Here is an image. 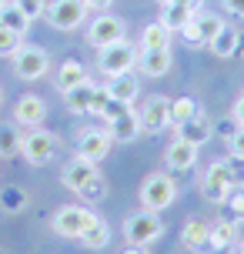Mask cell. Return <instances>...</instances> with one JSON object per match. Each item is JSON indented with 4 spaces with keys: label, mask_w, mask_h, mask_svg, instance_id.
Returning <instances> with one entry per match:
<instances>
[{
    "label": "cell",
    "mask_w": 244,
    "mask_h": 254,
    "mask_svg": "<svg viewBox=\"0 0 244 254\" xmlns=\"http://www.w3.org/2000/svg\"><path fill=\"white\" fill-rule=\"evenodd\" d=\"M107 101H111L107 87H104V84H90V80L64 90V104L74 111V114H101Z\"/></svg>",
    "instance_id": "cell-1"
},
{
    "label": "cell",
    "mask_w": 244,
    "mask_h": 254,
    "mask_svg": "<svg viewBox=\"0 0 244 254\" xmlns=\"http://www.w3.org/2000/svg\"><path fill=\"white\" fill-rule=\"evenodd\" d=\"M20 154H24L27 164H34V167L51 164L54 154H57V137L51 130H44V127H30L20 137Z\"/></svg>",
    "instance_id": "cell-2"
},
{
    "label": "cell",
    "mask_w": 244,
    "mask_h": 254,
    "mask_svg": "<svg viewBox=\"0 0 244 254\" xmlns=\"http://www.w3.org/2000/svg\"><path fill=\"white\" fill-rule=\"evenodd\" d=\"M44 17L54 30H77L87 20V3L84 0H47Z\"/></svg>",
    "instance_id": "cell-3"
},
{
    "label": "cell",
    "mask_w": 244,
    "mask_h": 254,
    "mask_svg": "<svg viewBox=\"0 0 244 254\" xmlns=\"http://www.w3.org/2000/svg\"><path fill=\"white\" fill-rule=\"evenodd\" d=\"M161 234H164V221H161L154 211H137V214H130L127 221H124V238H127V244L147 248V244H154Z\"/></svg>",
    "instance_id": "cell-4"
},
{
    "label": "cell",
    "mask_w": 244,
    "mask_h": 254,
    "mask_svg": "<svg viewBox=\"0 0 244 254\" xmlns=\"http://www.w3.org/2000/svg\"><path fill=\"white\" fill-rule=\"evenodd\" d=\"M178 197V184L167 178V174H151V178L141 184V207L144 211H154L161 214L164 207H171Z\"/></svg>",
    "instance_id": "cell-5"
},
{
    "label": "cell",
    "mask_w": 244,
    "mask_h": 254,
    "mask_svg": "<svg viewBox=\"0 0 244 254\" xmlns=\"http://www.w3.org/2000/svg\"><path fill=\"white\" fill-rule=\"evenodd\" d=\"M47 70H51V57H47L44 47H37V44H20L13 51V74L20 77V80H40Z\"/></svg>",
    "instance_id": "cell-6"
},
{
    "label": "cell",
    "mask_w": 244,
    "mask_h": 254,
    "mask_svg": "<svg viewBox=\"0 0 244 254\" xmlns=\"http://www.w3.org/2000/svg\"><path fill=\"white\" fill-rule=\"evenodd\" d=\"M97 221V214L90 211V207H80V204H67V207H61L57 214H54L51 228L61 234V238H80L84 231L90 228Z\"/></svg>",
    "instance_id": "cell-7"
},
{
    "label": "cell",
    "mask_w": 244,
    "mask_h": 254,
    "mask_svg": "<svg viewBox=\"0 0 244 254\" xmlns=\"http://www.w3.org/2000/svg\"><path fill=\"white\" fill-rule=\"evenodd\" d=\"M134 64H137V47L127 44V40H117V44H111V47H101V54H97V67H101L107 77L124 74V70L134 67Z\"/></svg>",
    "instance_id": "cell-8"
},
{
    "label": "cell",
    "mask_w": 244,
    "mask_h": 254,
    "mask_svg": "<svg viewBox=\"0 0 244 254\" xmlns=\"http://www.w3.org/2000/svg\"><path fill=\"white\" fill-rule=\"evenodd\" d=\"M124 34H127L124 20L104 10L101 17H94V20H90V27H87V44L101 51V47H111V44H117V40H124Z\"/></svg>",
    "instance_id": "cell-9"
},
{
    "label": "cell",
    "mask_w": 244,
    "mask_h": 254,
    "mask_svg": "<svg viewBox=\"0 0 244 254\" xmlns=\"http://www.w3.org/2000/svg\"><path fill=\"white\" fill-rule=\"evenodd\" d=\"M141 121V134H161L171 127V101L167 97H147L137 111Z\"/></svg>",
    "instance_id": "cell-10"
},
{
    "label": "cell",
    "mask_w": 244,
    "mask_h": 254,
    "mask_svg": "<svg viewBox=\"0 0 244 254\" xmlns=\"http://www.w3.org/2000/svg\"><path fill=\"white\" fill-rule=\"evenodd\" d=\"M231 178H228V167H224V161H214V164L207 167L204 181H201V194H204L211 204H228V197H231Z\"/></svg>",
    "instance_id": "cell-11"
},
{
    "label": "cell",
    "mask_w": 244,
    "mask_h": 254,
    "mask_svg": "<svg viewBox=\"0 0 244 254\" xmlns=\"http://www.w3.org/2000/svg\"><path fill=\"white\" fill-rule=\"evenodd\" d=\"M111 134H107V127L104 130H80V137H77V157L80 161H90V164H97V161H104L107 154H111Z\"/></svg>",
    "instance_id": "cell-12"
},
{
    "label": "cell",
    "mask_w": 244,
    "mask_h": 254,
    "mask_svg": "<svg viewBox=\"0 0 244 254\" xmlns=\"http://www.w3.org/2000/svg\"><path fill=\"white\" fill-rule=\"evenodd\" d=\"M44 117H47V104H44V97H37V94H24L20 101H17V107H13V124L20 127H40L44 124Z\"/></svg>",
    "instance_id": "cell-13"
},
{
    "label": "cell",
    "mask_w": 244,
    "mask_h": 254,
    "mask_svg": "<svg viewBox=\"0 0 244 254\" xmlns=\"http://www.w3.org/2000/svg\"><path fill=\"white\" fill-rule=\"evenodd\" d=\"M161 24L171 30V34H181L184 27L194 20V13H197V0H174V3H167L161 7Z\"/></svg>",
    "instance_id": "cell-14"
},
{
    "label": "cell",
    "mask_w": 244,
    "mask_h": 254,
    "mask_svg": "<svg viewBox=\"0 0 244 254\" xmlns=\"http://www.w3.org/2000/svg\"><path fill=\"white\" fill-rule=\"evenodd\" d=\"M107 94L114 97V101H137V94H141V80H137V74L134 70H124V74H114V77H107Z\"/></svg>",
    "instance_id": "cell-15"
},
{
    "label": "cell",
    "mask_w": 244,
    "mask_h": 254,
    "mask_svg": "<svg viewBox=\"0 0 244 254\" xmlns=\"http://www.w3.org/2000/svg\"><path fill=\"white\" fill-rule=\"evenodd\" d=\"M174 127H178V137L187 140V144H194V147H201V144H207V140L214 137V124H211L204 114H194L191 121L174 124Z\"/></svg>",
    "instance_id": "cell-16"
},
{
    "label": "cell",
    "mask_w": 244,
    "mask_h": 254,
    "mask_svg": "<svg viewBox=\"0 0 244 254\" xmlns=\"http://www.w3.org/2000/svg\"><path fill=\"white\" fill-rule=\"evenodd\" d=\"M94 174H97V167L90 164V161L74 157V161H67V164L61 167V184H64L67 190H80L90 178H94Z\"/></svg>",
    "instance_id": "cell-17"
},
{
    "label": "cell",
    "mask_w": 244,
    "mask_h": 254,
    "mask_svg": "<svg viewBox=\"0 0 244 254\" xmlns=\"http://www.w3.org/2000/svg\"><path fill=\"white\" fill-rule=\"evenodd\" d=\"M238 241V224L234 221H214L207 224V254H221Z\"/></svg>",
    "instance_id": "cell-18"
},
{
    "label": "cell",
    "mask_w": 244,
    "mask_h": 254,
    "mask_svg": "<svg viewBox=\"0 0 244 254\" xmlns=\"http://www.w3.org/2000/svg\"><path fill=\"white\" fill-rule=\"evenodd\" d=\"M164 164L171 167V171H191L194 164H197V147L194 144H187V140H171V147L164 151Z\"/></svg>",
    "instance_id": "cell-19"
},
{
    "label": "cell",
    "mask_w": 244,
    "mask_h": 254,
    "mask_svg": "<svg viewBox=\"0 0 244 254\" xmlns=\"http://www.w3.org/2000/svg\"><path fill=\"white\" fill-rule=\"evenodd\" d=\"M137 67L147 77H164L171 70V47H154V51H137Z\"/></svg>",
    "instance_id": "cell-20"
},
{
    "label": "cell",
    "mask_w": 244,
    "mask_h": 254,
    "mask_svg": "<svg viewBox=\"0 0 244 254\" xmlns=\"http://www.w3.org/2000/svg\"><path fill=\"white\" fill-rule=\"evenodd\" d=\"M238 37H241V30H234V27H221L214 37L207 40V51L214 54L218 61H231L234 54H238Z\"/></svg>",
    "instance_id": "cell-21"
},
{
    "label": "cell",
    "mask_w": 244,
    "mask_h": 254,
    "mask_svg": "<svg viewBox=\"0 0 244 254\" xmlns=\"http://www.w3.org/2000/svg\"><path fill=\"white\" fill-rule=\"evenodd\" d=\"M107 134H111V140H117V144H130V140H137V134H141V121H137L134 111H130V114H121V117H114V121H107Z\"/></svg>",
    "instance_id": "cell-22"
},
{
    "label": "cell",
    "mask_w": 244,
    "mask_h": 254,
    "mask_svg": "<svg viewBox=\"0 0 244 254\" xmlns=\"http://www.w3.org/2000/svg\"><path fill=\"white\" fill-rule=\"evenodd\" d=\"M181 241L184 248H191L197 254H207V221H187L181 231Z\"/></svg>",
    "instance_id": "cell-23"
},
{
    "label": "cell",
    "mask_w": 244,
    "mask_h": 254,
    "mask_svg": "<svg viewBox=\"0 0 244 254\" xmlns=\"http://www.w3.org/2000/svg\"><path fill=\"white\" fill-rule=\"evenodd\" d=\"M84 80H90V77H87L80 61H64L57 67V87L61 90H70V87H77V84H84Z\"/></svg>",
    "instance_id": "cell-24"
},
{
    "label": "cell",
    "mask_w": 244,
    "mask_h": 254,
    "mask_svg": "<svg viewBox=\"0 0 244 254\" xmlns=\"http://www.w3.org/2000/svg\"><path fill=\"white\" fill-rule=\"evenodd\" d=\"M154 47H171V30L161 20H154L141 30V51H154Z\"/></svg>",
    "instance_id": "cell-25"
},
{
    "label": "cell",
    "mask_w": 244,
    "mask_h": 254,
    "mask_svg": "<svg viewBox=\"0 0 244 254\" xmlns=\"http://www.w3.org/2000/svg\"><path fill=\"white\" fill-rule=\"evenodd\" d=\"M27 190L20 188V184H7V188L0 190V211L3 214H17V211H24L27 207Z\"/></svg>",
    "instance_id": "cell-26"
},
{
    "label": "cell",
    "mask_w": 244,
    "mask_h": 254,
    "mask_svg": "<svg viewBox=\"0 0 244 254\" xmlns=\"http://www.w3.org/2000/svg\"><path fill=\"white\" fill-rule=\"evenodd\" d=\"M80 244H84L87 251H101V248H107V244H111V228H107L101 217H97V221H94V224L80 234Z\"/></svg>",
    "instance_id": "cell-27"
},
{
    "label": "cell",
    "mask_w": 244,
    "mask_h": 254,
    "mask_svg": "<svg viewBox=\"0 0 244 254\" xmlns=\"http://www.w3.org/2000/svg\"><path fill=\"white\" fill-rule=\"evenodd\" d=\"M0 27H7V30H13V34H20V37H24L27 27H30V20H27L13 3H3V7H0Z\"/></svg>",
    "instance_id": "cell-28"
},
{
    "label": "cell",
    "mask_w": 244,
    "mask_h": 254,
    "mask_svg": "<svg viewBox=\"0 0 244 254\" xmlns=\"http://www.w3.org/2000/svg\"><path fill=\"white\" fill-rule=\"evenodd\" d=\"M191 24L197 27V34H201V40H204V47H207V40H211V37H214V34L221 30V27H224V20H221L218 13H204V10H197Z\"/></svg>",
    "instance_id": "cell-29"
},
{
    "label": "cell",
    "mask_w": 244,
    "mask_h": 254,
    "mask_svg": "<svg viewBox=\"0 0 244 254\" xmlns=\"http://www.w3.org/2000/svg\"><path fill=\"white\" fill-rule=\"evenodd\" d=\"M20 154V134H17V124H0V157H17Z\"/></svg>",
    "instance_id": "cell-30"
},
{
    "label": "cell",
    "mask_w": 244,
    "mask_h": 254,
    "mask_svg": "<svg viewBox=\"0 0 244 254\" xmlns=\"http://www.w3.org/2000/svg\"><path fill=\"white\" fill-rule=\"evenodd\" d=\"M77 194L84 197V204H97V201H104V197H107V178H104L101 171H97V174H94V178H90L87 184L77 190Z\"/></svg>",
    "instance_id": "cell-31"
},
{
    "label": "cell",
    "mask_w": 244,
    "mask_h": 254,
    "mask_svg": "<svg viewBox=\"0 0 244 254\" xmlns=\"http://www.w3.org/2000/svg\"><path fill=\"white\" fill-rule=\"evenodd\" d=\"M194 114H201V107L194 97H178V101H171V124H184V121H191Z\"/></svg>",
    "instance_id": "cell-32"
},
{
    "label": "cell",
    "mask_w": 244,
    "mask_h": 254,
    "mask_svg": "<svg viewBox=\"0 0 244 254\" xmlns=\"http://www.w3.org/2000/svg\"><path fill=\"white\" fill-rule=\"evenodd\" d=\"M10 3H13L20 13H24L30 24H34L37 17H44V7H47V0H10Z\"/></svg>",
    "instance_id": "cell-33"
},
{
    "label": "cell",
    "mask_w": 244,
    "mask_h": 254,
    "mask_svg": "<svg viewBox=\"0 0 244 254\" xmlns=\"http://www.w3.org/2000/svg\"><path fill=\"white\" fill-rule=\"evenodd\" d=\"M224 167H228V178H231V188H234V190H244V161L231 154V157L224 161Z\"/></svg>",
    "instance_id": "cell-34"
},
{
    "label": "cell",
    "mask_w": 244,
    "mask_h": 254,
    "mask_svg": "<svg viewBox=\"0 0 244 254\" xmlns=\"http://www.w3.org/2000/svg\"><path fill=\"white\" fill-rule=\"evenodd\" d=\"M24 44V37L20 34H13V30H7V27H0V57H13V51Z\"/></svg>",
    "instance_id": "cell-35"
},
{
    "label": "cell",
    "mask_w": 244,
    "mask_h": 254,
    "mask_svg": "<svg viewBox=\"0 0 244 254\" xmlns=\"http://www.w3.org/2000/svg\"><path fill=\"white\" fill-rule=\"evenodd\" d=\"M121 114H130V104L114 101V97H111V101L104 104V111H101L97 117H104V121H114V117H121Z\"/></svg>",
    "instance_id": "cell-36"
},
{
    "label": "cell",
    "mask_w": 244,
    "mask_h": 254,
    "mask_svg": "<svg viewBox=\"0 0 244 254\" xmlns=\"http://www.w3.org/2000/svg\"><path fill=\"white\" fill-rule=\"evenodd\" d=\"M238 130H241V124H238V117H228V121H221L218 127H214V134H218V137H224V140H231L234 134H238Z\"/></svg>",
    "instance_id": "cell-37"
},
{
    "label": "cell",
    "mask_w": 244,
    "mask_h": 254,
    "mask_svg": "<svg viewBox=\"0 0 244 254\" xmlns=\"http://www.w3.org/2000/svg\"><path fill=\"white\" fill-rule=\"evenodd\" d=\"M181 37H184L187 47H204V40H201V34H197V27H194V24L184 27V30H181Z\"/></svg>",
    "instance_id": "cell-38"
},
{
    "label": "cell",
    "mask_w": 244,
    "mask_h": 254,
    "mask_svg": "<svg viewBox=\"0 0 244 254\" xmlns=\"http://www.w3.org/2000/svg\"><path fill=\"white\" fill-rule=\"evenodd\" d=\"M228 147H231V154H234V157H241V161H244V127L238 130V134H234L231 140H228Z\"/></svg>",
    "instance_id": "cell-39"
},
{
    "label": "cell",
    "mask_w": 244,
    "mask_h": 254,
    "mask_svg": "<svg viewBox=\"0 0 244 254\" xmlns=\"http://www.w3.org/2000/svg\"><path fill=\"white\" fill-rule=\"evenodd\" d=\"M228 204H231V211L238 217H244V194H234L231 190V197H228Z\"/></svg>",
    "instance_id": "cell-40"
},
{
    "label": "cell",
    "mask_w": 244,
    "mask_h": 254,
    "mask_svg": "<svg viewBox=\"0 0 244 254\" xmlns=\"http://www.w3.org/2000/svg\"><path fill=\"white\" fill-rule=\"evenodd\" d=\"M224 7L231 17H244V0H224Z\"/></svg>",
    "instance_id": "cell-41"
},
{
    "label": "cell",
    "mask_w": 244,
    "mask_h": 254,
    "mask_svg": "<svg viewBox=\"0 0 244 254\" xmlns=\"http://www.w3.org/2000/svg\"><path fill=\"white\" fill-rule=\"evenodd\" d=\"M84 3H87V10H107V7H111V3H114V0H84Z\"/></svg>",
    "instance_id": "cell-42"
},
{
    "label": "cell",
    "mask_w": 244,
    "mask_h": 254,
    "mask_svg": "<svg viewBox=\"0 0 244 254\" xmlns=\"http://www.w3.org/2000/svg\"><path fill=\"white\" fill-rule=\"evenodd\" d=\"M231 114L238 117V124L244 127V94H241V97H238V104H234V111H231Z\"/></svg>",
    "instance_id": "cell-43"
},
{
    "label": "cell",
    "mask_w": 244,
    "mask_h": 254,
    "mask_svg": "<svg viewBox=\"0 0 244 254\" xmlns=\"http://www.w3.org/2000/svg\"><path fill=\"white\" fill-rule=\"evenodd\" d=\"M121 254H151V251H147V248H137V244H127Z\"/></svg>",
    "instance_id": "cell-44"
},
{
    "label": "cell",
    "mask_w": 244,
    "mask_h": 254,
    "mask_svg": "<svg viewBox=\"0 0 244 254\" xmlns=\"http://www.w3.org/2000/svg\"><path fill=\"white\" fill-rule=\"evenodd\" d=\"M238 54H244V34L238 37Z\"/></svg>",
    "instance_id": "cell-45"
},
{
    "label": "cell",
    "mask_w": 244,
    "mask_h": 254,
    "mask_svg": "<svg viewBox=\"0 0 244 254\" xmlns=\"http://www.w3.org/2000/svg\"><path fill=\"white\" fill-rule=\"evenodd\" d=\"M157 7H167V3H174V0H154Z\"/></svg>",
    "instance_id": "cell-46"
},
{
    "label": "cell",
    "mask_w": 244,
    "mask_h": 254,
    "mask_svg": "<svg viewBox=\"0 0 244 254\" xmlns=\"http://www.w3.org/2000/svg\"><path fill=\"white\" fill-rule=\"evenodd\" d=\"M3 3H10V0H0V7H3Z\"/></svg>",
    "instance_id": "cell-47"
},
{
    "label": "cell",
    "mask_w": 244,
    "mask_h": 254,
    "mask_svg": "<svg viewBox=\"0 0 244 254\" xmlns=\"http://www.w3.org/2000/svg\"><path fill=\"white\" fill-rule=\"evenodd\" d=\"M0 104H3V90H0Z\"/></svg>",
    "instance_id": "cell-48"
},
{
    "label": "cell",
    "mask_w": 244,
    "mask_h": 254,
    "mask_svg": "<svg viewBox=\"0 0 244 254\" xmlns=\"http://www.w3.org/2000/svg\"><path fill=\"white\" fill-rule=\"evenodd\" d=\"M238 254H244V248H241V251H238Z\"/></svg>",
    "instance_id": "cell-49"
}]
</instances>
